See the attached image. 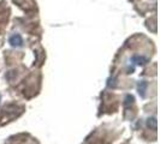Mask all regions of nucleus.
<instances>
[{"label": "nucleus", "instance_id": "obj_1", "mask_svg": "<svg viewBox=\"0 0 160 144\" xmlns=\"http://www.w3.org/2000/svg\"><path fill=\"white\" fill-rule=\"evenodd\" d=\"M8 41H10V45L12 47H22L23 46V39L19 34H13Z\"/></svg>", "mask_w": 160, "mask_h": 144}, {"label": "nucleus", "instance_id": "obj_2", "mask_svg": "<svg viewBox=\"0 0 160 144\" xmlns=\"http://www.w3.org/2000/svg\"><path fill=\"white\" fill-rule=\"evenodd\" d=\"M132 63L135 65H144L148 63V59L141 55H134L132 56Z\"/></svg>", "mask_w": 160, "mask_h": 144}, {"label": "nucleus", "instance_id": "obj_3", "mask_svg": "<svg viewBox=\"0 0 160 144\" xmlns=\"http://www.w3.org/2000/svg\"><path fill=\"white\" fill-rule=\"evenodd\" d=\"M147 87H148V84H147V82H144V80H141V82L138 83V85H137V90H138L140 95L142 96V97L146 96V90H147Z\"/></svg>", "mask_w": 160, "mask_h": 144}]
</instances>
